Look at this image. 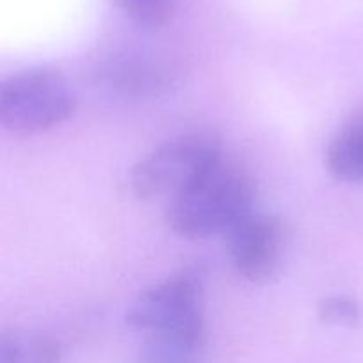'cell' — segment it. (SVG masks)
<instances>
[{
	"label": "cell",
	"instance_id": "obj_1",
	"mask_svg": "<svg viewBox=\"0 0 363 363\" xmlns=\"http://www.w3.org/2000/svg\"><path fill=\"white\" fill-rule=\"evenodd\" d=\"M257 188L252 174L225 155L167 204L170 229L186 240L223 236L254 211Z\"/></svg>",
	"mask_w": 363,
	"mask_h": 363
},
{
	"label": "cell",
	"instance_id": "obj_2",
	"mask_svg": "<svg viewBox=\"0 0 363 363\" xmlns=\"http://www.w3.org/2000/svg\"><path fill=\"white\" fill-rule=\"evenodd\" d=\"M77 108V94L62 73L30 67L0 85V123L7 131L32 135L66 123Z\"/></svg>",
	"mask_w": 363,
	"mask_h": 363
},
{
	"label": "cell",
	"instance_id": "obj_3",
	"mask_svg": "<svg viewBox=\"0 0 363 363\" xmlns=\"http://www.w3.org/2000/svg\"><path fill=\"white\" fill-rule=\"evenodd\" d=\"M223 156L220 140L206 131L177 135L152 149L131 170V188L145 201H172Z\"/></svg>",
	"mask_w": 363,
	"mask_h": 363
},
{
	"label": "cell",
	"instance_id": "obj_4",
	"mask_svg": "<svg viewBox=\"0 0 363 363\" xmlns=\"http://www.w3.org/2000/svg\"><path fill=\"white\" fill-rule=\"evenodd\" d=\"M204 269L186 266L144 291L128 308L126 323L145 335L204 323Z\"/></svg>",
	"mask_w": 363,
	"mask_h": 363
},
{
	"label": "cell",
	"instance_id": "obj_5",
	"mask_svg": "<svg viewBox=\"0 0 363 363\" xmlns=\"http://www.w3.org/2000/svg\"><path fill=\"white\" fill-rule=\"evenodd\" d=\"M223 245L238 277L266 284L282 266L286 233L279 216L254 209L223 234Z\"/></svg>",
	"mask_w": 363,
	"mask_h": 363
},
{
	"label": "cell",
	"instance_id": "obj_6",
	"mask_svg": "<svg viewBox=\"0 0 363 363\" xmlns=\"http://www.w3.org/2000/svg\"><path fill=\"white\" fill-rule=\"evenodd\" d=\"M208 326L204 323L145 335L137 363H206Z\"/></svg>",
	"mask_w": 363,
	"mask_h": 363
},
{
	"label": "cell",
	"instance_id": "obj_7",
	"mask_svg": "<svg viewBox=\"0 0 363 363\" xmlns=\"http://www.w3.org/2000/svg\"><path fill=\"white\" fill-rule=\"evenodd\" d=\"M326 167L346 183H363V108L333 135L326 149Z\"/></svg>",
	"mask_w": 363,
	"mask_h": 363
},
{
	"label": "cell",
	"instance_id": "obj_8",
	"mask_svg": "<svg viewBox=\"0 0 363 363\" xmlns=\"http://www.w3.org/2000/svg\"><path fill=\"white\" fill-rule=\"evenodd\" d=\"M105 82L110 89L123 96L158 94L167 85V77L160 67L137 59H123L105 67Z\"/></svg>",
	"mask_w": 363,
	"mask_h": 363
},
{
	"label": "cell",
	"instance_id": "obj_9",
	"mask_svg": "<svg viewBox=\"0 0 363 363\" xmlns=\"http://www.w3.org/2000/svg\"><path fill=\"white\" fill-rule=\"evenodd\" d=\"M0 363H62V351L45 333L16 330L0 339Z\"/></svg>",
	"mask_w": 363,
	"mask_h": 363
},
{
	"label": "cell",
	"instance_id": "obj_10",
	"mask_svg": "<svg viewBox=\"0 0 363 363\" xmlns=\"http://www.w3.org/2000/svg\"><path fill=\"white\" fill-rule=\"evenodd\" d=\"M126 16L145 27H158L170 18L174 0H116Z\"/></svg>",
	"mask_w": 363,
	"mask_h": 363
},
{
	"label": "cell",
	"instance_id": "obj_11",
	"mask_svg": "<svg viewBox=\"0 0 363 363\" xmlns=\"http://www.w3.org/2000/svg\"><path fill=\"white\" fill-rule=\"evenodd\" d=\"M319 319L326 325H354L360 319V307L350 296H328L319 305Z\"/></svg>",
	"mask_w": 363,
	"mask_h": 363
}]
</instances>
